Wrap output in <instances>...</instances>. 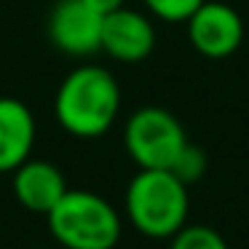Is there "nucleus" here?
<instances>
[{"instance_id":"f257e3e1","label":"nucleus","mask_w":249,"mask_h":249,"mask_svg":"<svg viewBox=\"0 0 249 249\" xmlns=\"http://www.w3.org/2000/svg\"><path fill=\"white\" fill-rule=\"evenodd\" d=\"M121 110V86L110 70L81 65L59 83L54 115L67 134L78 140H97L115 124Z\"/></svg>"},{"instance_id":"f03ea898","label":"nucleus","mask_w":249,"mask_h":249,"mask_svg":"<svg viewBox=\"0 0 249 249\" xmlns=\"http://www.w3.org/2000/svg\"><path fill=\"white\" fill-rule=\"evenodd\" d=\"M188 185L169 169H140L126 188V214L147 238H172L188 225Z\"/></svg>"},{"instance_id":"7ed1b4c3","label":"nucleus","mask_w":249,"mask_h":249,"mask_svg":"<svg viewBox=\"0 0 249 249\" xmlns=\"http://www.w3.org/2000/svg\"><path fill=\"white\" fill-rule=\"evenodd\" d=\"M49 228L65 249H113L121 241V214L91 190H70L49 212Z\"/></svg>"},{"instance_id":"20e7f679","label":"nucleus","mask_w":249,"mask_h":249,"mask_svg":"<svg viewBox=\"0 0 249 249\" xmlns=\"http://www.w3.org/2000/svg\"><path fill=\"white\" fill-rule=\"evenodd\" d=\"M124 145L140 169H172L174 158L188 145V134L169 110L140 107L126 121Z\"/></svg>"},{"instance_id":"39448f33","label":"nucleus","mask_w":249,"mask_h":249,"mask_svg":"<svg viewBox=\"0 0 249 249\" xmlns=\"http://www.w3.org/2000/svg\"><path fill=\"white\" fill-rule=\"evenodd\" d=\"M188 38L201 56L225 59L241 46L244 22L233 6L220 0H204L188 17Z\"/></svg>"},{"instance_id":"423d86ee","label":"nucleus","mask_w":249,"mask_h":249,"mask_svg":"<svg viewBox=\"0 0 249 249\" xmlns=\"http://www.w3.org/2000/svg\"><path fill=\"white\" fill-rule=\"evenodd\" d=\"M49 38L67 56H91L102 51V14L83 0H59L49 14Z\"/></svg>"},{"instance_id":"0eeeda50","label":"nucleus","mask_w":249,"mask_h":249,"mask_svg":"<svg viewBox=\"0 0 249 249\" xmlns=\"http://www.w3.org/2000/svg\"><path fill=\"white\" fill-rule=\"evenodd\" d=\"M156 30L145 14L121 6L118 11L102 17V51L115 62L134 65L153 54Z\"/></svg>"},{"instance_id":"6e6552de","label":"nucleus","mask_w":249,"mask_h":249,"mask_svg":"<svg viewBox=\"0 0 249 249\" xmlns=\"http://www.w3.org/2000/svg\"><path fill=\"white\" fill-rule=\"evenodd\" d=\"M67 193L65 174L49 161H24L14 169V196L24 209L35 214H49Z\"/></svg>"},{"instance_id":"1a4fd4ad","label":"nucleus","mask_w":249,"mask_h":249,"mask_svg":"<svg viewBox=\"0 0 249 249\" xmlns=\"http://www.w3.org/2000/svg\"><path fill=\"white\" fill-rule=\"evenodd\" d=\"M35 145V115L22 99L0 97V174L14 172Z\"/></svg>"},{"instance_id":"9d476101","label":"nucleus","mask_w":249,"mask_h":249,"mask_svg":"<svg viewBox=\"0 0 249 249\" xmlns=\"http://www.w3.org/2000/svg\"><path fill=\"white\" fill-rule=\"evenodd\" d=\"M169 249H231L222 233L209 225H182L172 236Z\"/></svg>"},{"instance_id":"9b49d317","label":"nucleus","mask_w":249,"mask_h":249,"mask_svg":"<svg viewBox=\"0 0 249 249\" xmlns=\"http://www.w3.org/2000/svg\"><path fill=\"white\" fill-rule=\"evenodd\" d=\"M206 166H209L206 153L201 150L198 145H190L188 142V145L179 150V156L174 158V163H172L169 172H172L177 179H182L185 185H193V182H198V179L206 174Z\"/></svg>"},{"instance_id":"f8f14e48","label":"nucleus","mask_w":249,"mask_h":249,"mask_svg":"<svg viewBox=\"0 0 249 249\" xmlns=\"http://www.w3.org/2000/svg\"><path fill=\"white\" fill-rule=\"evenodd\" d=\"M142 3H145V8L153 17L177 24V22H188V17L204 0H142Z\"/></svg>"},{"instance_id":"ddd939ff","label":"nucleus","mask_w":249,"mask_h":249,"mask_svg":"<svg viewBox=\"0 0 249 249\" xmlns=\"http://www.w3.org/2000/svg\"><path fill=\"white\" fill-rule=\"evenodd\" d=\"M89 8H94L97 14H102V17H107V14H113V11H118L121 6H124L126 0H83Z\"/></svg>"},{"instance_id":"4468645a","label":"nucleus","mask_w":249,"mask_h":249,"mask_svg":"<svg viewBox=\"0 0 249 249\" xmlns=\"http://www.w3.org/2000/svg\"><path fill=\"white\" fill-rule=\"evenodd\" d=\"M35 249H40V247H35Z\"/></svg>"}]
</instances>
